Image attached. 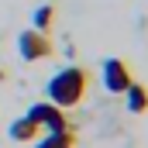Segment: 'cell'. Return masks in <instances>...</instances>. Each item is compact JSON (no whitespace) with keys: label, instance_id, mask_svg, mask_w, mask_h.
Returning <instances> with one entry per match:
<instances>
[{"label":"cell","instance_id":"1","mask_svg":"<svg viewBox=\"0 0 148 148\" xmlns=\"http://www.w3.org/2000/svg\"><path fill=\"white\" fill-rule=\"evenodd\" d=\"M86 90H90V73L79 69V66H66V69H59L48 79V103L76 107V103H83Z\"/></svg>","mask_w":148,"mask_h":148},{"label":"cell","instance_id":"2","mask_svg":"<svg viewBox=\"0 0 148 148\" xmlns=\"http://www.w3.org/2000/svg\"><path fill=\"white\" fill-rule=\"evenodd\" d=\"M17 55H21L24 62H41V59L55 55V45H52L48 35H41L35 28H24V31L17 35Z\"/></svg>","mask_w":148,"mask_h":148},{"label":"cell","instance_id":"3","mask_svg":"<svg viewBox=\"0 0 148 148\" xmlns=\"http://www.w3.org/2000/svg\"><path fill=\"white\" fill-rule=\"evenodd\" d=\"M24 117H28V121H35V124L45 131V134H48V131H66V127H69V124H66V114L59 110L55 103H48V100H41V103H31Z\"/></svg>","mask_w":148,"mask_h":148},{"label":"cell","instance_id":"4","mask_svg":"<svg viewBox=\"0 0 148 148\" xmlns=\"http://www.w3.org/2000/svg\"><path fill=\"white\" fill-rule=\"evenodd\" d=\"M131 83H134V76H131V69H127L124 59H107L103 62V86L110 93H124Z\"/></svg>","mask_w":148,"mask_h":148},{"label":"cell","instance_id":"5","mask_svg":"<svg viewBox=\"0 0 148 148\" xmlns=\"http://www.w3.org/2000/svg\"><path fill=\"white\" fill-rule=\"evenodd\" d=\"M7 138L28 145V141H38V138H41V127H38L35 121H28V117H17V121H10V127H7Z\"/></svg>","mask_w":148,"mask_h":148},{"label":"cell","instance_id":"6","mask_svg":"<svg viewBox=\"0 0 148 148\" xmlns=\"http://www.w3.org/2000/svg\"><path fill=\"white\" fill-rule=\"evenodd\" d=\"M121 97H124V107H127L131 114H145L148 110V86L145 83H131Z\"/></svg>","mask_w":148,"mask_h":148},{"label":"cell","instance_id":"7","mask_svg":"<svg viewBox=\"0 0 148 148\" xmlns=\"http://www.w3.org/2000/svg\"><path fill=\"white\" fill-rule=\"evenodd\" d=\"M35 148H76V134L66 127V131H48L45 138H38Z\"/></svg>","mask_w":148,"mask_h":148},{"label":"cell","instance_id":"8","mask_svg":"<svg viewBox=\"0 0 148 148\" xmlns=\"http://www.w3.org/2000/svg\"><path fill=\"white\" fill-rule=\"evenodd\" d=\"M52 24H55V7H52V3L35 7V14H31V28L41 31V35H48V31H52Z\"/></svg>","mask_w":148,"mask_h":148},{"label":"cell","instance_id":"9","mask_svg":"<svg viewBox=\"0 0 148 148\" xmlns=\"http://www.w3.org/2000/svg\"><path fill=\"white\" fill-rule=\"evenodd\" d=\"M3 79H7V73H3V69H0V83H3Z\"/></svg>","mask_w":148,"mask_h":148}]
</instances>
